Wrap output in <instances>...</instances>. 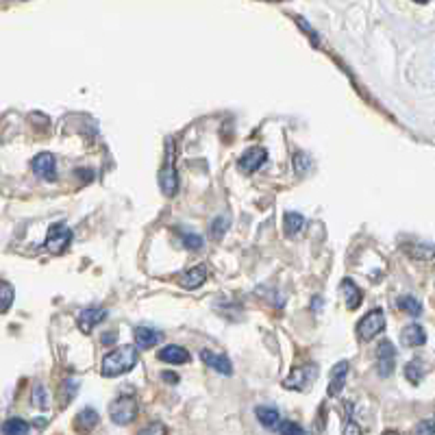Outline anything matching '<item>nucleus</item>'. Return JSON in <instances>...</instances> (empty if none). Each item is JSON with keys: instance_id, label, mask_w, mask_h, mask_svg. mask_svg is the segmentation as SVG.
Wrapping results in <instances>:
<instances>
[{"instance_id": "obj_1", "label": "nucleus", "mask_w": 435, "mask_h": 435, "mask_svg": "<svg viewBox=\"0 0 435 435\" xmlns=\"http://www.w3.org/2000/svg\"><path fill=\"white\" fill-rule=\"evenodd\" d=\"M137 357H140V353H137V346H133V344L118 346V349H113L111 353H107V355L103 357L100 372H103V377H107V379L126 375V372H131L135 365H137Z\"/></svg>"}, {"instance_id": "obj_2", "label": "nucleus", "mask_w": 435, "mask_h": 435, "mask_svg": "<svg viewBox=\"0 0 435 435\" xmlns=\"http://www.w3.org/2000/svg\"><path fill=\"white\" fill-rule=\"evenodd\" d=\"M137 411H140V403H137V398L131 394H122L109 405V418L113 424L129 427L131 422H135Z\"/></svg>"}, {"instance_id": "obj_3", "label": "nucleus", "mask_w": 435, "mask_h": 435, "mask_svg": "<svg viewBox=\"0 0 435 435\" xmlns=\"http://www.w3.org/2000/svg\"><path fill=\"white\" fill-rule=\"evenodd\" d=\"M385 329V313L383 309H372L365 313L361 320H359V325H357V337L361 342H370L375 339L381 331Z\"/></svg>"}, {"instance_id": "obj_4", "label": "nucleus", "mask_w": 435, "mask_h": 435, "mask_svg": "<svg viewBox=\"0 0 435 435\" xmlns=\"http://www.w3.org/2000/svg\"><path fill=\"white\" fill-rule=\"evenodd\" d=\"M72 244V231L65 224H53L48 235H46V250L53 255H61L63 250Z\"/></svg>"}, {"instance_id": "obj_5", "label": "nucleus", "mask_w": 435, "mask_h": 435, "mask_svg": "<svg viewBox=\"0 0 435 435\" xmlns=\"http://www.w3.org/2000/svg\"><path fill=\"white\" fill-rule=\"evenodd\" d=\"M396 368V349L392 342L383 339L381 344L377 346V372L379 377L387 379Z\"/></svg>"}, {"instance_id": "obj_6", "label": "nucleus", "mask_w": 435, "mask_h": 435, "mask_svg": "<svg viewBox=\"0 0 435 435\" xmlns=\"http://www.w3.org/2000/svg\"><path fill=\"white\" fill-rule=\"evenodd\" d=\"M349 372H351V363L349 361H337L331 370V379H329V387H327V394L329 396H339L342 390H344L346 385V379H349Z\"/></svg>"}, {"instance_id": "obj_7", "label": "nucleus", "mask_w": 435, "mask_h": 435, "mask_svg": "<svg viewBox=\"0 0 435 435\" xmlns=\"http://www.w3.org/2000/svg\"><path fill=\"white\" fill-rule=\"evenodd\" d=\"M266 162H268V152H266L264 148H248V150L240 157L238 166H240L242 172L253 174V172H257Z\"/></svg>"}, {"instance_id": "obj_8", "label": "nucleus", "mask_w": 435, "mask_h": 435, "mask_svg": "<svg viewBox=\"0 0 435 435\" xmlns=\"http://www.w3.org/2000/svg\"><path fill=\"white\" fill-rule=\"evenodd\" d=\"M107 318V309L105 307H87L79 313L77 323H79V329L83 333H91L94 331L103 320Z\"/></svg>"}, {"instance_id": "obj_9", "label": "nucleus", "mask_w": 435, "mask_h": 435, "mask_svg": "<svg viewBox=\"0 0 435 435\" xmlns=\"http://www.w3.org/2000/svg\"><path fill=\"white\" fill-rule=\"evenodd\" d=\"M31 166H33V172L44 181H55L57 178V170H55L57 164H55V157L51 152H39L31 162Z\"/></svg>"}, {"instance_id": "obj_10", "label": "nucleus", "mask_w": 435, "mask_h": 435, "mask_svg": "<svg viewBox=\"0 0 435 435\" xmlns=\"http://www.w3.org/2000/svg\"><path fill=\"white\" fill-rule=\"evenodd\" d=\"M159 186H162V192L170 198L176 196V192H178V174H176V168L172 166L170 159L164 164V168L159 170Z\"/></svg>"}, {"instance_id": "obj_11", "label": "nucleus", "mask_w": 435, "mask_h": 435, "mask_svg": "<svg viewBox=\"0 0 435 435\" xmlns=\"http://www.w3.org/2000/svg\"><path fill=\"white\" fill-rule=\"evenodd\" d=\"M316 377V365H303V368H296L285 381L283 387L287 390H305V385Z\"/></svg>"}, {"instance_id": "obj_12", "label": "nucleus", "mask_w": 435, "mask_h": 435, "mask_svg": "<svg viewBox=\"0 0 435 435\" xmlns=\"http://www.w3.org/2000/svg\"><path fill=\"white\" fill-rule=\"evenodd\" d=\"M200 359L204 361L209 365V368H214L216 372H220V375H224V377H231L233 375V365H231V361H228V357L226 355H218V353H212V351H200Z\"/></svg>"}, {"instance_id": "obj_13", "label": "nucleus", "mask_w": 435, "mask_h": 435, "mask_svg": "<svg viewBox=\"0 0 435 435\" xmlns=\"http://www.w3.org/2000/svg\"><path fill=\"white\" fill-rule=\"evenodd\" d=\"M204 281H207V266H194V268H190V270H186L181 274L178 285L183 290H196Z\"/></svg>"}, {"instance_id": "obj_14", "label": "nucleus", "mask_w": 435, "mask_h": 435, "mask_svg": "<svg viewBox=\"0 0 435 435\" xmlns=\"http://www.w3.org/2000/svg\"><path fill=\"white\" fill-rule=\"evenodd\" d=\"M133 337H135V344L140 346L142 351H146V349L157 346L159 342L164 339V333H162V331H155V329H150V327H135Z\"/></svg>"}, {"instance_id": "obj_15", "label": "nucleus", "mask_w": 435, "mask_h": 435, "mask_svg": "<svg viewBox=\"0 0 435 435\" xmlns=\"http://www.w3.org/2000/svg\"><path fill=\"white\" fill-rule=\"evenodd\" d=\"M159 361L181 365V363H188V361H190V353L183 349V346L170 344V346H164L162 351H159Z\"/></svg>"}, {"instance_id": "obj_16", "label": "nucleus", "mask_w": 435, "mask_h": 435, "mask_svg": "<svg viewBox=\"0 0 435 435\" xmlns=\"http://www.w3.org/2000/svg\"><path fill=\"white\" fill-rule=\"evenodd\" d=\"M401 339L405 346H422L427 342V333L420 325H407L401 331Z\"/></svg>"}, {"instance_id": "obj_17", "label": "nucleus", "mask_w": 435, "mask_h": 435, "mask_svg": "<svg viewBox=\"0 0 435 435\" xmlns=\"http://www.w3.org/2000/svg\"><path fill=\"white\" fill-rule=\"evenodd\" d=\"M96 424H98V414H96V409H91V407L81 409L77 414V418H74V429L79 433H89Z\"/></svg>"}, {"instance_id": "obj_18", "label": "nucleus", "mask_w": 435, "mask_h": 435, "mask_svg": "<svg viewBox=\"0 0 435 435\" xmlns=\"http://www.w3.org/2000/svg\"><path fill=\"white\" fill-rule=\"evenodd\" d=\"M255 416H257V420H259L266 429H270V431H274V429L279 427V422H281L279 409H274V407H257V409H255Z\"/></svg>"}, {"instance_id": "obj_19", "label": "nucleus", "mask_w": 435, "mask_h": 435, "mask_svg": "<svg viewBox=\"0 0 435 435\" xmlns=\"http://www.w3.org/2000/svg\"><path fill=\"white\" fill-rule=\"evenodd\" d=\"M342 292H344V301H346V307L349 309H357L361 305V290L355 285L353 279H344L342 281Z\"/></svg>"}, {"instance_id": "obj_20", "label": "nucleus", "mask_w": 435, "mask_h": 435, "mask_svg": "<svg viewBox=\"0 0 435 435\" xmlns=\"http://www.w3.org/2000/svg\"><path fill=\"white\" fill-rule=\"evenodd\" d=\"M303 226H305V218H303L301 214H296V212H287V214H285L283 228H285V235H287V238L299 235V233L303 231Z\"/></svg>"}, {"instance_id": "obj_21", "label": "nucleus", "mask_w": 435, "mask_h": 435, "mask_svg": "<svg viewBox=\"0 0 435 435\" xmlns=\"http://www.w3.org/2000/svg\"><path fill=\"white\" fill-rule=\"evenodd\" d=\"M0 431H3V435H29L31 427L27 420H22V418H7L3 422V427H0Z\"/></svg>"}, {"instance_id": "obj_22", "label": "nucleus", "mask_w": 435, "mask_h": 435, "mask_svg": "<svg viewBox=\"0 0 435 435\" xmlns=\"http://www.w3.org/2000/svg\"><path fill=\"white\" fill-rule=\"evenodd\" d=\"M13 296H15L13 285H11V283H7V281H0V313H5V311L11 307V303H13Z\"/></svg>"}, {"instance_id": "obj_23", "label": "nucleus", "mask_w": 435, "mask_h": 435, "mask_svg": "<svg viewBox=\"0 0 435 435\" xmlns=\"http://www.w3.org/2000/svg\"><path fill=\"white\" fill-rule=\"evenodd\" d=\"M405 377H407L409 383L418 385V383L422 381V377H424V365L418 363V361H409V363L405 365Z\"/></svg>"}, {"instance_id": "obj_24", "label": "nucleus", "mask_w": 435, "mask_h": 435, "mask_svg": "<svg viewBox=\"0 0 435 435\" xmlns=\"http://www.w3.org/2000/svg\"><path fill=\"white\" fill-rule=\"evenodd\" d=\"M398 307L409 316H420L422 313V305L416 299H411V296H403V299L398 301Z\"/></svg>"}, {"instance_id": "obj_25", "label": "nucleus", "mask_w": 435, "mask_h": 435, "mask_svg": "<svg viewBox=\"0 0 435 435\" xmlns=\"http://www.w3.org/2000/svg\"><path fill=\"white\" fill-rule=\"evenodd\" d=\"M277 431H279V435H307V431L301 424H296L292 420H281Z\"/></svg>"}, {"instance_id": "obj_26", "label": "nucleus", "mask_w": 435, "mask_h": 435, "mask_svg": "<svg viewBox=\"0 0 435 435\" xmlns=\"http://www.w3.org/2000/svg\"><path fill=\"white\" fill-rule=\"evenodd\" d=\"M33 405H37L39 409L48 407V394H46V387L41 383L35 385V390H33Z\"/></svg>"}, {"instance_id": "obj_27", "label": "nucleus", "mask_w": 435, "mask_h": 435, "mask_svg": "<svg viewBox=\"0 0 435 435\" xmlns=\"http://www.w3.org/2000/svg\"><path fill=\"white\" fill-rule=\"evenodd\" d=\"M311 168V159L305 152H296L294 155V170H299L301 174H305Z\"/></svg>"}, {"instance_id": "obj_28", "label": "nucleus", "mask_w": 435, "mask_h": 435, "mask_svg": "<svg viewBox=\"0 0 435 435\" xmlns=\"http://www.w3.org/2000/svg\"><path fill=\"white\" fill-rule=\"evenodd\" d=\"M183 246L188 250H200L202 248V238L196 235V233H186L183 235Z\"/></svg>"}, {"instance_id": "obj_29", "label": "nucleus", "mask_w": 435, "mask_h": 435, "mask_svg": "<svg viewBox=\"0 0 435 435\" xmlns=\"http://www.w3.org/2000/svg\"><path fill=\"white\" fill-rule=\"evenodd\" d=\"M168 431H166V427L162 424V422H150L140 435H166Z\"/></svg>"}, {"instance_id": "obj_30", "label": "nucleus", "mask_w": 435, "mask_h": 435, "mask_svg": "<svg viewBox=\"0 0 435 435\" xmlns=\"http://www.w3.org/2000/svg\"><path fill=\"white\" fill-rule=\"evenodd\" d=\"M226 228H228V220H224V218H216L214 224H212V233H214L216 238H222V233L226 231Z\"/></svg>"}, {"instance_id": "obj_31", "label": "nucleus", "mask_w": 435, "mask_h": 435, "mask_svg": "<svg viewBox=\"0 0 435 435\" xmlns=\"http://www.w3.org/2000/svg\"><path fill=\"white\" fill-rule=\"evenodd\" d=\"M435 429H433V420L431 418H424L422 422H418L416 427V435H433Z\"/></svg>"}, {"instance_id": "obj_32", "label": "nucleus", "mask_w": 435, "mask_h": 435, "mask_svg": "<svg viewBox=\"0 0 435 435\" xmlns=\"http://www.w3.org/2000/svg\"><path fill=\"white\" fill-rule=\"evenodd\" d=\"M344 435H363V431L355 420H349L346 427H344Z\"/></svg>"}, {"instance_id": "obj_33", "label": "nucleus", "mask_w": 435, "mask_h": 435, "mask_svg": "<svg viewBox=\"0 0 435 435\" xmlns=\"http://www.w3.org/2000/svg\"><path fill=\"white\" fill-rule=\"evenodd\" d=\"M162 379L166 381V383H178V375L176 372H170V370H166V372H162Z\"/></svg>"}, {"instance_id": "obj_34", "label": "nucleus", "mask_w": 435, "mask_h": 435, "mask_svg": "<svg viewBox=\"0 0 435 435\" xmlns=\"http://www.w3.org/2000/svg\"><path fill=\"white\" fill-rule=\"evenodd\" d=\"M77 176H81L85 183H89L91 178H94V172H91V170H77Z\"/></svg>"}, {"instance_id": "obj_35", "label": "nucleus", "mask_w": 435, "mask_h": 435, "mask_svg": "<svg viewBox=\"0 0 435 435\" xmlns=\"http://www.w3.org/2000/svg\"><path fill=\"white\" fill-rule=\"evenodd\" d=\"M113 339H116V333H107L103 335V344H113Z\"/></svg>"}, {"instance_id": "obj_36", "label": "nucleus", "mask_w": 435, "mask_h": 435, "mask_svg": "<svg viewBox=\"0 0 435 435\" xmlns=\"http://www.w3.org/2000/svg\"><path fill=\"white\" fill-rule=\"evenodd\" d=\"M383 435H398V433H396V431H385Z\"/></svg>"}, {"instance_id": "obj_37", "label": "nucleus", "mask_w": 435, "mask_h": 435, "mask_svg": "<svg viewBox=\"0 0 435 435\" xmlns=\"http://www.w3.org/2000/svg\"><path fill=\"white\" fill-rule=\"evenodd\" d=\"M416 3H420V5H424V3H429V0H416Z\"/></svg>"}]
</instances>
